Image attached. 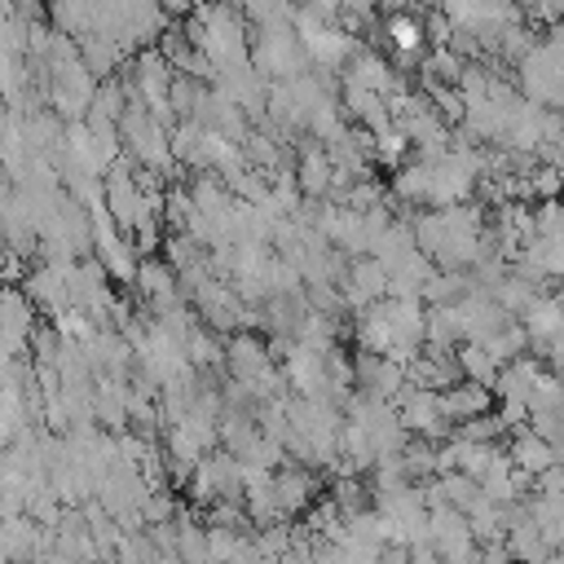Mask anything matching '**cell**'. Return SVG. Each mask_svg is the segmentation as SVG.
Returning a JSON list of instances; mask_svg holds the SVG:
<instances>
[{
	"label": "cell",
	"mask_w": 564,
	"mask_h": 564,
	"mask_svg": "<svg viewBox=\"0 0 564 564\" xmlns=\"http://www.w3.org/2000/svg\"><path fill=\"white\" fill-rule=\"evenodd\" d=\"M388 35H392V44L405 48V53H414V48L423 44V26H419L414 18H392V22H388Z\"/></svg>",
	"instance_id": "obj_1"
}]
</instances>
